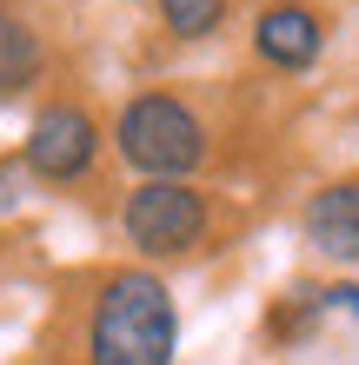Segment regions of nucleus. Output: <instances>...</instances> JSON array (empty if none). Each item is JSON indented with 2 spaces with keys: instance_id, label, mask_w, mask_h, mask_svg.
Segmentation results:
<instances>
[{
  "instance_id": "obj_1",
  "label": "nucleus",
  "mask_w": 359,
  "mask_h": 365,
  "mask_svg": "<svg viewBox=\"0 0 359 365\" xmlns=\"http://www.w3.org/2000/svg\"><path fill=\"white\" fill-rule=\"evenodd\" d=\"M180 352V306L160 272L120 266L100 279L87 306V365H173Z\"/></svg>"
},
{
  "instance_id": "obj_2",
  "label": "nucleus",
  "mask_w": 359,
  "mask_h": 365,
  "mask_svg": "<svg viewBox=\"0 0 359 365\" xmlns=\"http://www.w3.org/2000/svg\"><path fill=\"white\" fill-rule=\"evenodd\" d=\"M113 146L140 180H193L206 166V120L173 93H133L113 120Z\"/></svg>"
},
{
  "instance_id": "obj_3",
  "label": "nucleus",
  "mask_w": 359,
  "mask_h": 365,
  "mask_svg": "<svg viewBox=\"0 0 359 365\" xmlns=\"http://www.w3.org/2000/svg\"><path fill=\"white\" fill-rule=\"evenodd\" d=\"M213 226V206L193 180H140L120 206V232L140 259H180Z\"/></svg>"
},
{
  "instance_id": "obj_4",
  "label": "nucleus",
  "mask_w": 359,
  "mask_h": 365,
  "mask_svg": "<svg viewBox=\"0 0 359 365\" xmlns=\"http://www.w3.org/2000/svg\"><path fill=\"white\" fill-rule=\"evenodd\" d=\"M93 160H100V126H93L87 106H74V100L40 106L34 126H27V140H20V166H27L34 180H47V186L87 180Z\"/></svg>"
},
{
  "instance_id": "obj_5",
  "label": "nucleus",
  "mask_w": 359,
  "mask_h": 365,
  "mask_svg": "<svg viewBox=\"0 0 359 365\" xmlns=\"http://www.w3.org/2000/svg\"><path fill=\"white\" fill-rule=\"evenodd\" d=\"M253 53L280 73H306L313 60L326 53V20L313 0H266L260 20H253Z\"/></svg>"
},
{
  "instance_id": "obj_6",
  "label": "nucleus",
  "mask_w": 359,
  "mask_h": 365,
  "mask_svg": "<svg viewBox=\"0 0 359 365\" xmlns=\"http://www.w3.org/2000/svg\"><path fill=\"white\" fill-rule=\"evenodd\" d=\"M300 232L306 246L333 266H359V180H333L306 200L300 212Z\"/></svg>"
},
{
  "instance_id": "obj_7",
  "label": "nucleus",
  "mask_w": 359,
  "mask_h": 365,
  "mask_svg": "<svg viewBox=\"0 0 359 365\" xmlns=\"http://www.w3.org/2000/svg\"><path fill=\"white\" fill-rule=\"evenodd\" d=\"M40 73H47V47H40L34 20L14 14V7H0V100L27 93Z\"/></svg>"
},
{
  "instance_id": "obj_8",
  "label": "nucleus",
  "mask_w": 359,
  "mask_h": 365,
  "mask_svg": "<svg viewBox=\"0 0 359 365\" xmlns=\"http://www.w3.org/2000/svg\"><path fill=\"white\" fill-rule=\"evenodd\" d=\"M153 7H160V20H166V34H173V40H206L226 20L233 0H153Z\"/></svg>"
},
{
  "instance_id": "obj_9",
  "label": "nucleus",
  "mask_w": 359,
  "mask_h": 365,
  "mask_svg": "<svg viewBox=\"0 0 359 365\" xmlns=\"http://www.w3.org/2000/svg\"><path fill=\"white\" fill-rule=\"evenodd\" d=\"M14 206H20V173L0 160V212H14Z\"/></svg>"
}]
</instances>
